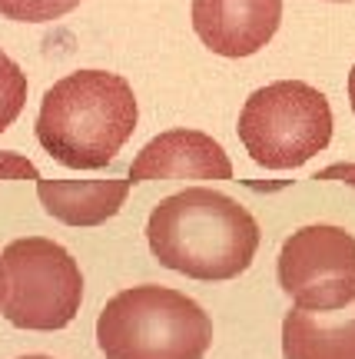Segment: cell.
<instances>
[{
  "instance_id": "8fae6325",
  "label": "cell",
  "mask_w": 355,
  "mask_h": 359,
  "mask_svg": "<svg viewBox=\"0 0 355 359\" xmlns=\"http://www.w3.org/2000/svg\"><path fill=\"white\" fill-rule=\"evenodd\" d=\"M24 103H27L24 70L0 50V133L13 127V120L24 114Z\"/></svg>"
},
{
  "instance_id": "2e32d148",
  "label": "cell",
  "mask_w": 355,
  "mask_h": 359,
  "mask_svg": "<svg viewBox=\"0 0 355 359\" xmlns=\"http://www.w3.org/2000/svg\"><path fill=\"white\" fill-rule=\"evenodd\" d=\"M20 359H53V356H20Z\"/></svg>"
},
{
  "instance_id": "4fadbf2b",
  "label": "cell",
  "mask_w": 355,
  "mask_h": 359,
  "mask_svg": "<svg viewBox=\"0 0 355 359\" xmlns=\"http://www.w3.org/2000/svg\"><path fill=\"white\" fill-rule=\"evenodd\" d=\"M0 180H34V183H37L40 173L27 156L11 154V150H0Z\"/></svg>"
},
{
  "instance_id": "8992f818",
  "label": "cell",
  "mask_w": 355,
  "mask_h": 359,
  "mask_svg": "<svg viewBox=\"0 0 355 359\" xmlns=\"http://www.w3.org/2000/svg\"><path fill=\"white\" fill-rule=\"evenodd\" d=\"M279 286L299 309L355 303V236L329 223L295 230L279 250Z\"/></svg>"
},
{
  "instance_id": "277c9868",
  "label": "cell",
  "mask_w": 355,
  "mask_h": 359,
  "mask_svg": "<svg viewBox=\"0 0 355 359\" xmlns=\"http://www.w3.org/2000/svg\"><path fill=\"white\" fill-rule=\"evenodd\" d=\"M236 133L259 167L295 170L329 147L332 107L312 83L276 80L242 103Z\"/></svg>"
},
{
  "instance_id": "5bb4252c",
  "label": "cell",
  "mask_w": 355,
  "mask_h": 359,
  "mask_svg": "<svg viewBox=\"0 0 355 359\" xmlns=\"http://www.w3.org/2000/svg\"><path fill=\"white\" fill-rule=\"evenodd\" d=\"M329 177H355V167H332V170H326V173H319L316 180H329Z\"/></svg>"
},
{
  "instance_id": "5b68a950",
  "label": "cell",
  "mask_w": 355,
  "mask_h": 359,
  "mask_svg": "<svg viewBox=\"0 0 355 359\" xmlns=\"http://www.w3.org/2000/svg\"><path fill=\"white\" fill-rule=\"evenodd\" d=\"M83 303V273L60 243L24 236L0 253V313L17 330L57 333Z\"/></svg>"
},
{
  "instance_id": "6da1fadb",
  "label": "cell",
  "mask_w": 355,
  "mask_h": 359,
  "mask_svg": "<svg viewBox=\"0 0 355 359\" xmlns=\"http://www.w3.org/2000/svg\"><path fill=\"white\" fill-rule=\"evenodd\" d=\"M146 240L160 266L176 269L190 280L219 283L253 266L259 223L226 193L190 187L153 206Z\"/></svg>"
},
{
  "instance_id": "7c38bea8",
  "label": "cell",
  "mask_w": 355,
  "mask_h": 359,
  "mask_svg": "<svg viewBox=\"0 0 355 359\" xmlns=\"http://www.w3.org/2000/svg\"><path fill=\"white\" fill-rule=\"evenodd\" d=\"M80 7V0H0V17L20 24H50Z\"/></svg>"
},
{
  "instance_id": "52a82bcc",
  "label": "cell",
  "mask_w": 355,
  "mask_h": 359,
  "mask_svg": "<svg viewBox=\"0 0 355 359\" xmlns=\"http://www.w3.org/2000/svg\"><path fill=\"white\" fill-rule=\"evenodd\" d=\"M282 0H193V30L219 57H253L276 37Z\"/></svg>"
},
{
  "instance_id": "30bf717a",
  "label": "cell",
  "mask_w": 355,
  "mask_h": 359,
  "mask_svg": "<svg viewBox=\"0 0 355 359\" xmlns=\"http://www.w3.org/2000/svg\"><path fill=\"white\" fill-rule=\"evenodd\" d=\"M286 359H355V303L345 309H299L282 320Z\"/></svg>"
},
{
  "instance_id": "ba28073f",
  "label": "cell",
  "mask_w": 355,
  "mask_h": 359,
  "mask_svg": "<svg viewBox=\"0 0 355 359\" xmlns=\"http://www.w3.org/2000/svg\"><path fill=\"white\" fill-rule=\"evenodd\" d=\"M127 180H232V163L209 133L179 127L153 137L130 163Z\"/></svg>"
},
{
  "instance_id": "7a4b0ae2",
  "label": "cell",
  "mask_w": 355,
  "mask_h": 359,
  "mask_svg": "<svg viewBox=\"0 0 355 359\" xmlns=\"http://www.w3.org/2000/svg\"><path fill=\"white\" fill-rule=\"evenodd\" d=\"M137 97L120 74L76 70L57 80L40 103V147L70 170H103L137 130Z\"/></svg>"
},
{
  "instance_id": "9a60e30c",
  "label": "cell",
  "mask_w": 355,
  "mask_h": 359,
  "mask_svg": "<svg viewBox=\"0 0 355 359\" xmlns=\"http://www.w3.org/2000/svg\"><path fill=\"white\" fill-rule=\"evenodd\" d=\"M349 103H352V110H355V67H352V74H349Z\"/></svg>"
},
{
  "instance_id": "e0dca14e",
  "label": "cell",
  "mask_w": 355,
  "mask_h": 359,
  "mask_svg": "<svg viewBox=\"0 0 355 359\" xmlns=\"http://www.w3.org/2000/svg\"><path fill=\"white\" fill-rule=\"evenodd\" d=\"M332 4H349V0H332Z\"/></svg>"
},
{
  "instance_id": "3957f363",
  "label": "cell",
  "mask_w": 355,
  "mask_h": 359,
  "mask_svg": "<svg viewBox=\"0 0 355 359\" xmlns=\"http://www.w3.org/2000/svg\"><path fill=\"white\" fill-rule=\"evenodd\" d=\"M97 343L106 359H203L213 346V320L186 293L146 283L110 296Z\"/></svg>"
},
{
  "instance_id": "9c48e42d",
  "label": "cell",
  "mask_w": 355,
  "mask_h": 359,
  "mask_svg": "<svg viewBox=\"0 0 355 359\" xmlns=\"http://www.w3.org/2000/svg\"><path fill=\"white\" fill-rule=\"evenodd\" d=\"M130 180H37L40 206L67 226H100L120 213Z\"/></svg>"
}]
</instances>
